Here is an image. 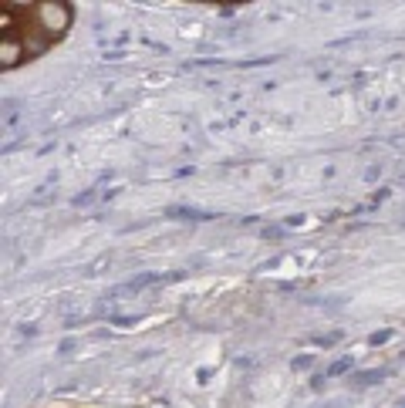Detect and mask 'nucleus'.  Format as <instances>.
<instances>
[{
  "label": "nucleus",
  "instance_id": "f03ea898",
  "mask_svg": "<svg viewBox=\"0 0 405 408\" xmlns=\"http://www.w3.org/2000/svg\"><path fill=\"white\" fill-rule=\"evenodd\" d=\"M21 47H27L21 38H0V68H3V71H10L14 64L24 61V51H21Z\"/></svg>",
  "mask_w": 405,
  "mask_h": 408
},
{
  "label": "nucleus",
  "instance_id": "423d86ee",
  "mask_svg": "<svg viewBox=\"0 0 405 408\" xmlns=\"http://www.w3.org/2000/svg\"><path fill=\"white\" fill-rule=\"evenodd\" d=\"M351 365H355V358H341V361H334V365L327 368V374H331V378H338V374H345Z\"/></svg>",
  "mask_w": 405,
  "mask_h": 408
},
{
  "label": "nucleus",
  "instance_id": "1a4fd4ad",
  "mask_svg": "<svg viewBox=\"0 0 405 408\" xmlns=\"http://www.w3.org/2000/svg\"><path fill=\"white\" fill-rule=\"evenodd\" d=\"M334 341H341V331H331V334H324V337H318V344H321V348H331Z\"/></svg>",
  "mask_w": 405,
  "mask_h": 408
},
{
  "label": "nucleus",
  "instance_id": "20e7f679",
  "mask_svg": "<svg viewBox=\"0 0 405 408\" xmlns=\"http://www.w3.org/2000/svg\"><path fill=\"white\" fill-rule=\"evenodd\" d=\"M183 274H142V277H135L132 287H146V284H169V280H179Z\"/></svg>",
  "mask_w": 405,
  "mask_h": 408
},
{
  "label": "nucleus",
  "instance_id": "39448f33",
  "mask_svg": "<svg viewBox=\"0 0 405 408\" xmlns=\"http://www.w3.org/2000/svg\"><path fill=\"white\" fill-rule=\"evenodd\" d=\"M392 334H395L392 327H382V331H375V334L368 337V344H371V348H378V344H385V341H392Z\"/></svg>",
  "mask_w": 405,
  "mask_h": 408
},
{
  "label": "nucleus",
  "instance_id": "6e6552de",
  "mask_svg": "<svg viewBox=\"0 0 405 408\" xmlns=\"http://www.w3.org/2000/svg\"><path fill=\"white\" fill-rule=\"evenodd\" d=\"M172 216H183V219H209V213H189V209H172Z\"/></svg>",
  "mask_w": 405,
  "mask_h": 408
},
{
  "label": "nucleus",
  "instance_id": "0eeeda50",
  "mask_svg": "<svg viewBox=\"0 0 405 408\" xmlns=\"http://www.w3.org/2000/svg\"><path fill=\"white\" fill-rule=\"evenodd\" d=\"M311 365H314V358H311V355H297V358L290 361V368H294V371H301V368H311Z\"/></svg>",
  "mask_w": 405,
  "mask_h": 408
},
{
  "label": "nucleus",
  "instance_id": "7ed1b4c3",
  "mask_svg": "<svg viewBox=\"0 0 405 408\" xmlns=\"http://www.w3.org/2000/svg\"><path fill=\"white\" fill-rule=\"evenodd\" d=\"M385 374H389L385 368H375V371L355 374V378H351V385H355V388H368V385H378V381H385Z\"/></svg>",
  "mask_w": 405,
  "mask_h": 408
},
{
  "label": "nucleus",
  "instance_id": "f257e3e1",
  "mask_svg": "<svg viewBox=\"0 0 405 408\" xmlns=\"http://www.w3.org/2000/svg\"><path fill=\"white\" fill-rule=\"evenodd\" d=\"M34 17H38V27L47 38H61L71 27V7L68 3H58V0L34 3Z\"/></svg>",
  "mask_w": 405,
  "mask_h": 408
}]
</instances>
